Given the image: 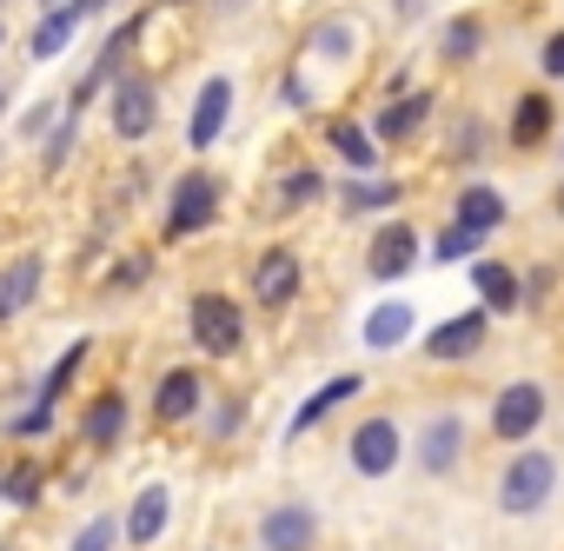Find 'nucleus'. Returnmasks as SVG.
Here are the masks:
<instances>
[{"label":"nucleus","mask_w":564,"mask_h":551,"mask_svg":"<svg viewBox=\"0 0 564 551\" xmlns=\"http://www.w3.org/2000/svg\"><path fill=\"white\" fill-rule=\"evenodd\" d=\"M87 21H94V8H87V0H67V8H54V14H47V21L34 28L28 54H34V61H54V54H61V47L74 41V28H87Z\"/></svg>","instance_id":"obj_13"},{"label":"nucleus","mask_w":564,"mask_h":551,"mask_svg":"<svg viewBox=\"0 0 564 551\" xmlns=\"http://www.w3.org/2000/svg\"><path fill=\"white\" fill-rule=\"evenodd\" d=\"M359 392H366V379H359V372H339V379H326V386H319V392H313V399H306V406L293 412V425H286V439H300V432H313V425H319V419H326L333 406H346V399H359Z\"/></svg>","instance_id":"obj_14"},{"label":"nucleus","mask_w":564,"mask_h":551,"mask_svg":"<svg viewBox=\"0 0 564 551\" xmlns=\"http://www.w3.org/2000/svg\"><path fill=\"white\" fill-rule=\"evenodd\" d=\"M538 419H544V386H505L498 392V412H491V432L498 439H524V432H538Z\"/></svg>","instance_id":"obj_9"},{"label":"nucleus","mask_w":564,"mask_h":551,"mask_svg":"<svg viewBox=\"0 0 564 551\" xmlns=\"http://www.w3.org/2000/svg\"><path fill=\"white\" fill-rule=\"evenodd\" d=\"M478 239H485V233H471V226H458V219H452V226L438 233L432 259H465V252H478Z\"/></svg>","instance_id":"obj_27"},{"label":"nucleus","mask_w":564,"mask_h":551,"mask_svg":"<svg viewBox=\"0 0 564 551\" xmlns=\"http://www.w3.org/2000/svg\"><path fill=\"white\" fill-rule=\"evenodd\" d=\"M471 54H478V21L445 28V61H471Z\"/></svg>","instance_id":"obj_28"},{"label":"nucleus","mask_w":564,"mask_h":551,"mask_svg":"<svg viewBox=\"0 0 564 551\" xmlns=\"http://www.w3.org/2000/svg\"><path fill=\"white\" fill-rule=\"evenodd\" d=\"M166 505H173L166 485H147V491L133 498V511H127V538H133V544H153V538L166 531Z\"/></svg>","instance_id":"obj_20"},{"label":"nucleus","mask_w":564,"mask_h":551,"mask_svg":"<svg viewBox=\"0 0 564 551\" xmlns=\"http://www.w3.org/2000/svg\"><path fill=\"white\" fill-rule=\"evenodd\" d=\"M478 346H485V313H458V320H445V326L425 339L432 359H471Z\"/></svg>","instance_id":"obj_15"},{"label":"nucleus","mask_w":564,"mask_h":551,"mask_svg":"<svg viewBox=\"0 0 564 551\" xmlns=\"http://www.w3.org/2000/svg\"><path fill=\"white\" fill-rule=\"evenodd\" d=\"M452 153H465V160H471V153H478V120H465V127H458V133H452Z\"/></svg>","instance_id":"obj_33"},{"label":"nucleus","mask_w":564,"mask_h":551,"mask_svg":"<svg viewBox=\"0 0 564 551\" xmlns=\"http://www.w3.org/2000/svg\"><path fill=\"white\" fill-rule=\"evenodd\" d=\"M425 114H432V94L392 100V107L379 114V140H405V133H419V127H425Z\"/></svg>","instance_id":"obj_22"},{"label":"nucleus","mask_w":564,"mask_h":551,"mask_svg":"<svg viewBox=\"0 0 564 551\" xmlns=\"http://www.w3.org/2000/svg\"><path fill=\"white\" fill-rule=\"evenodd\" d=\"M41 293V259L34 252H21L8 272H0V326H8L14 313H28V300Z\"/></svg>","instance_id":"obj_16"},{"label":"nucleus","mask_w":564,"mask_h":551,"mask_svg":"<svg viewBox=\"0 0 564 551\" xmlns=\"http://www.w3.org/2000/svg\"><path fill=\"white\" fill-rule=\"evenodd\" d=\"M21 127H28V140H34V133H47V127H54V114H47V107H34V114H28Z\"/></svg>","instance_id":"obj_34"},{"label":"nucleus","mask_w":564,"mask_h":551,"mask_svg":"<svg viewBox=\"0 0 564 551\" xmlns=\"http://www.w3.org/2000/svg\"><path fill=\"white\" fill-rule=\"evenodd\" d=\"M557 206H564V193H557Z\"/></svg>","instance_id":"obj_36"},{"label":"nucleus","mask_w":564,"mask_h":551,"mask_svg":"<svg viewBox=\"0 0 564 551\" xmlns=\"http://www.w3.org/2000/svg\"><path fill=\"white\" fill-rule=\"evenodd\" d=\"M412 266H419V233H412L405 219H392V226L372 239V252H366V272H372V280H405Z\"/></svg>","instance_id":"obj_8"},{"label":"nucleus","mask_w":564,"mask_h":551,"mask_svg":"<svg viewBox=\"0 0 564 551\" xmlns=\"http://www.w3.org/2000/svg\"><path fill=\"white\" fill-rule=\"evenodd\" d=\"M326 140H333V153H339V160H346V166H352V173H366V166H372V160H379V147H372V140H366V127H352V120H339V127H333V133H326Z\"/></svg>","instance_id":"obj_24"},{"label":"nucleus","mask_w":564,"mask_h":551,"mask_svg":"<svg viewBox=\"0 0 564 551\" xmlns=\"http://www.w3.org/2000/svg\"><path fill=\"white\" fill-rule=\"evenodd\" d=\"M213 206H219V186H213L206 173H186V180L173 186V206H166V233H173V239L199 233V226L213 219Z\"/></svg>","instance_id":"obj_6"},{"label":"nucleus","mask_w":564,"mask_h":551,"mask_svg":"<svg viewBox=\"0 0 564 551\" xmlns=\"http://www.w3.org/2000/svg\"><path fill=\"white\" fill-rule=\"evenodd\" d=\"M120 425H127V399H120V392L94 399V412H87V445H113Z\"/></svg>","instance_id":"obj_25"},{"label":"nucleus","mask_w":564,"mask_h":551,"mask_svg":"<svg viewBox=\"0 0 564 551\" xmlns=\"http://www.w3.org/2000/svg\"><path fill=\"white\" fill-rule=\"evenodd\" d=\"M252 300L272 306V313L300 300V252L293 246H265L259 252V266H252Z\"/></svg>","instance_id":"obj_3"},{"label":"nucleus","mask_w":564,"mask_h":551,"mask_svg":"<svg viewBox=\"0 0 564 551\" xmlns=\"http://www.w3.org/2000/svg\"><path fill=\"white\" fill-rule=\"evenodd\" d=\"M113 538H120V525H113V518H94V525L74 538V551H113Z\"/></svg>","instance_id":"obj_30"},{"label":"nucleus","mask_w":564,"mask_h":551,"mask_svg":"<svg viewBox=\"0 0 564 551\" xmlns=\"http://www.w3.org/2000/svg\"><path fill=\"white\" fill-rule=\"evenodd\" d=\"M153 120H160V87L140 80V74H120V87H113V133L120 140H147Z\"/></svg>","instance_id":"obj_4"},{"label":"nucleus","mask_w":564,"mask_h":551,"mask_svg":"<svg viewBox=\"0 0 564 551\" xmlns=\"http://www.w3.org/2000/svg\"><path fill=\"white\" fill-rule=\"evenodd\" d=\"M259 538H265V551H306V544L319 538V525H313L306 505H279V511H265Z\"/></svg>","instance_id":"obj_12"},{"label":"nucleus","mask_w":564,"mask_h":551,"mask_svg":"<svg viewBox=\"0 0 564 551\" xmlns=\"http://www.w3.org/2000/svg\"><path fill=\"white\" fill-rule=\"evenodd\" d=\"M0 107H8V87H0Z\"/></svg>","instance_id":"obj_35"},{"label":"nucleus","mask_w":564,"mask_h":551,"mask_svg":"<svg viewBox=\"0 0 564 551\" xmlns=\"http://www.w3.org/2000/svg\"><path fill=\"white\" fill-rule=\"evenodd\" d=\"M471 280H478V300H485V313H511V306L524 300V280H518L511 266H498V259H485V266L471 272Z\"/></svg>","instance_id":"obj_17"},{"label":"nucleus","mask_w":564,"mask_h":551,"mask_svg":"<svg viewBox=\"0 0 564 551\" xmlns=\"http://www.w3.org/2000/svg\"><path fill=\"white\" fill-rule=\"evenodd\" d=\"M544 74H551V80H564V34H551V41H544Z\"/></svg>","instance_id":"obj_32"},{"label":"nucleus","mask_w":564,"mask_h":551,"mask_svg":"<svg viewBox=\"0 0 564 551\" xmlns=\"http://www.w3.org/2000/svg\"><path fill=\"white\" fill-rule=\"evenodd\" d=\"M392 199H399L392 180H352V186H346V213H386Z\"/></svg>","instance_id":"obj_26"},{"label":"nucleus","mask_w":564,"mask_h":551,"mask_svg":"<svg viewBox=\"0 0 564 551\" xmlns=\"http://www.w3.org/2000/svg\"><path fill=\"white\" fill-rule=\"evenodd\" d=\"M226 114H232V80H226V74H213V80L199 87L193 114H186V147H193V153H199V147H213V140H219V127H226Z\"/></svg>","instance_id":"obj_7"},{"label":"nucleus","mask_w":564,"mask_h":551,"mask_svg":"<svg viewBox=\"0 0 564 551\" xmlns=\"http://www.w3.org/2000/svg\"><path fill=\"white\" fill-rule=\"evenodd\" d=\"M8 491H14L21 505H34V498H41V472H14V478H8Z\"/></svg>","instance_id":"obj_31"},{"label":"nucleus","mask_w":564,"mask_h":551,"mask_svg":"<svg viewBox=\"0 0 564 551\" xmlns=\"http://www.w3.org/2000/svg\"><path fill=\"white\" fill-rule=\"evenodd\" d=\"M279 193H286V206H306V199L319 193V173H313V166H300V173L279 180Z\"/></svg>","instance_id":"obj_29"},{"label":"nucleus","mask_w":564,"mask_h":551,"mask_svg":"<svg viewBox=\"0 0 564 551\" xmlns=\"http://www.w3.org/2000/svg\"><path fill=\"white\" fill-rule=\"evenodd\" d=\"M193 346L213 353V359H232L246 346V320H239V306L226 293H199L193 300Z\"/></svg>","instance_id":"obj_2"},{"label":"nucleus","mask_w":564,"mask_h":551,"mask_svg":"<svg viewBox=\"0 0 564 551\" xmlns=\"http://www.w3.org/2000/svg\"><path fill=\"white\" fill-rule=\"evenodd\" d=\"M458 452H465V419H452V412H438L425 432H419V465L438 478V472H452L458 465Z\"/></svg>","instance_id":"obj_11"},{"label":"nucleus","mask_w":564,"mask_h":551,"mask_svg":"<svg viewBox=\"0 0 564 551\" xmlns=\"http://www.w3.org/2000/svg\"><path fill=\"white\" fill-rule=\"evenodd\" d=\"M405 333H412V306H405V300H386V306H372V320H366V346H372V353H392V346H405Z\"/></svg>","instance_id":"obj_19"},{"label":"nucleus","mask_w":564,"mask_h":551,"mask_svg":"<svg viewBox=\"0 0 564 551\" xmlns=\"http://www.w3.org/2000/svg\"><path fill=\"white\" fill-rule=\"evenodd\" d=\"M87 353H94V346L80 339V346H67V353L54 359V372H47V379H41V392H34V412H21V419H14V432H21V439H28V432H47V425H54V406H61V392L74 386V372L87 366Z\"/></svg>","instance_id":"obj_5"},{"label":"nucleus","mask_w":564,"mask_h":551,"mask_svg":"<svg viewBox=\"0 0 564 551\" xmlns=\"http://www.w3.org/2000/svg\"><path fill=\"white\" fill-rule=\"evenodd\" d=\"M153 412L166 419V425H180V419H193L199 412V379L180 366V372H166L160 379V392H153Z\"/></svg>","instance_id":"obj_18"},{"label":"nucleus","mask_w":564,"mask_h":551,"mask_svg":"<svg viewBox=\"0 0 564 551\" xmlns=\"http://www.w3.org/2000/svg\"><path fill=\"white\" fill-rule=\"evenodd\" d=\"M551 485H557V458H551V452H518V458L505 465V478H498V505H505L511 518H531V511H544Z\"/></svg>","instance_id":"obj_1"},{"label":"nucleus","mask_w":564,"mask_h":551,"mask_svg":"<svg viewBox=\"0 0 564 551\" xmlns=\"http://www.w3.org/2000/svg\"><path fill=\"white\" fill-rule=\"evenodd\" d=\"M544 133H551V100H544V94H524L518 114H511V140H518V147H538Z\"/></svg>","instance_id":"obj_23"},{"label":"nucleus","mask_w":564,"mask_h":551,"mask_svg":"<svg viewBox=\"0 0 564 551\" xmlns=\"http://www.w3.org/2000/svg\"><path fill=\"white\" fill-rule=\"evenodd\" d=\"M399 452H405V445H399V425H392V419H366V425L352 432V465H359L366 478H386V472L399 465Z\"/></svg>","instance_id":"obj_10"},{"label":"nucleus","mask_w":564,"mask_h":551,"mask_svg":"<svg viewBox=\"0 0 564 551\" xmlns=\"http://www.w3.org/2000/svg\"><path fill=\"white\" fill-rule=\"evenodd\" d=\"M458 226H471V233L505 226V199H498L491 186H465V193H458Z\"/></svg>","instance_id":"obj_21"}]
</instances>
